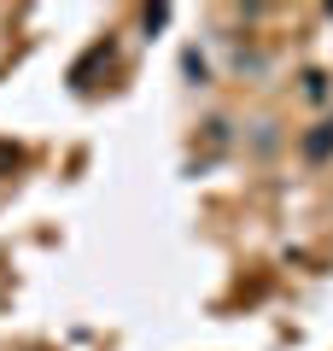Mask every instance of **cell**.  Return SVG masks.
I'll use <instances>...</instances> for the list:
<instances>
[{"mask_svg": "<svg viewBox=\"0 0 333 351\" xmlns=\"http://www.w3.org/2000/svg\"><path fill=\"white\" fill-rule=\"evenodd\" d=\"M328 147H333V123L321 129V135H310V158H321V152H328Z\"/></svg>", "mask_w": 333, "mask_h": 351, "instance_id": "1", "label": "cell"}, {"mask_svg": "<svg viewBox=\"0 0 333 351\" xmlns=\"http://www.w3.org/2000/svg\"><path fill=\"white\" fill-rule=\"evenodd\" d=\"M18 164V147H0V170H12Z\"/></svg>", "mask_w": 333, "mask_h": 351, "instance_id": "2", "label": "cell"}]
</instances>
